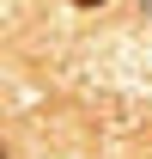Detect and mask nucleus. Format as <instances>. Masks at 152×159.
I'll return each instance as SVG.
<instances>
[{
  "label": "nucleus",
  "mask_w": 152,
  "mask_h": 159,
  "mask_svg": "<svg viewBox=\"0 0 152 159\" xmlns=\"http://www.w3.org/2000/svg\"><path fill=\"white\" fill-rule=\"evenodd\" d=\"M73 6H103V0H73Z\"/></svg>",
  "instance_id": "obj_1"
}]
</instances>
